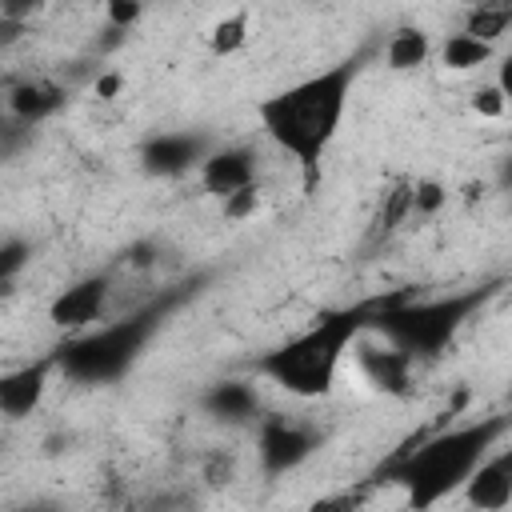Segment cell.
Masks as SVG:
<instances>
[{
	"mask_svg": "<svg viewBox=\"0 0 512 512\" xmlns=\"http://www.w3.org/2000/svg\"><path fill=\"white\" fill-rule=\"evenodd\" d=\"M364 60H368L364 52H352V56L336 60L332 68H320L256 104V120H260L264 136L284 156H292L300 164L308 192L320 184L324 156L344 124V112H348V100H352Z\"/></svg>",
	"mask_w": 512,
	"mask_h": 512,
	"instance_id": "cell-1",
	"label": "cell"
},
{
	"mask_svg": "<svg viewBox=\"0 0 512 512\" xmlns=\"http://www.w3.org/2000/svg\"><path fill=\"white\" fill-rule=\"evenodd\" d=\"M372 308H376V300H352L340 308H324L304 332L260 352L252 360V372L296 400L328 396L336 388V376H340L348 348L356 344L360 332H368Z\"/></svg>",
	"mask_w": 512,
	"mask_h": 512,
	"instance_id": "cell-2",
	"label": "cell"
},
{
	"mask_svg": "<svg viewBox=\"0 0 512 512\" xmlns=\"http://www.w3.org/2000/svg\"><path fill=\"white\" fill-rule=\"evenodd\" d=\"M196 292V284H184V288H172V292H160L156 300L124 312L120 320H108V324H92L84 332H72L64 344H56V372L68 380V384H84V388H104V384H116L124 380L136 360L144 356V348L160 336V328L168 324V316Z\"/></svg>",
	"mask_w": 512,
	"mask_h": 512,
	"instance_id": "cell-3",
	"label": "cell"
},
{
	"mask_svg": "<svg viewBox=\"0 0 512 512\" xmlns=\"http://www.w3.org/2000/svg\"><path fill=\"white\" fill-rule=\"evenodd\" d=\"M508 436V416H480L432 436H420L416 448L392 456L380 476L404 488V500L412 508H432L444 496L460 492V484L472 476V468Z\"/></svg>",
	"mask_w": 512,
	"mask_h": 512,
	"instance_id": "cell-4",
	"label": "cell"
},
{
	"mask_svg": "<svg viewBox=\"0 0 512 512\" xmlns=\"http://www.w3.org/2000/svg\"><path fill=\"white\" fill-rule=\"evenodd\" d=\"M492 296H496V284H480V288H464V292H448V296H428V300L396 292V296L376 300L368 332L384 336L388 344H396L412 360H436L452 348V340L464 332V324Z\"/></svg>",
	"mask_w": 512,
	"mask_h": 512,
	"instance_id": "cell-5",
	"label": "cell"
},
{
	"mask_svg": "<svg viewBox=\"0 0 512 512\" xmlns=\"http://www.w3.org/2000/svg\"><path fill=\"white\" fill-rule=\"evenodd\" d=\"M316 448H320L316 428H308L300 420H288L284 412L256 416V460H260V472L268 480L296 472Z\"/></svg>",
	"mask_w": 512,
	"mask_h": 512,
	"instance_id": "cell-6",
	"label": "cell"
},
{
	"mask_svg": "<svg viewBox=\"0 0 512 512\" xmlns=\"http://www.w3.org/2000/svg\"><path fill=\"white\" fill-rule=\"evenodd\" d=\"M108 304H112V276L108 272H92V276H80V280H72L68 288H60L52 296L48 320L60 332H84V328L104 320Z\"/></svg>",
	"mask_w": 512,
	"mask_h": 512,
	"instance_id": "cell-7",
	"label": "cell"
},
{
	"mask_svg": "<svg viewBox=\"0 0 512 512\" xmlns=\"http://www.w3.org/2000/svg\"><path fill=\"white\" fill-rule=\"evenodd\" d=\"M212 148V136L208 132H192V128H180V132H152L144 144H140V168L148 176H160V180H176L192 168H200V160L208 156Z\"/></svg>",
	"mask_w": 512,
	"mask_h": 512,
	"instance_id": "cell-8",
	"label": "cell"
},
{
	"mask_svg": "<svg viewBox=\"0 0 512 512\" xmlns=\"http://www.w3.org/2000/svg\"><path fill=\"white\" fill-rule=\"evenodd\" d=\"M352 348H356L352 356H356L364 380H368L376 392H384V396H408V392H412V364H416V360H412L408 352H400V348L388 344L384 336H380V340H368V332H360Z\"/></svg>",
	"mask_w": 512,
	"mask_h": 512,
	"instance_id": "cell-9",
	"label": "cell"
},
{
	"mask_svg": "<svg viewBox=\"0 0 512 512\" xmlns=\"http://www.w3.org/2000/svg\"><path fill=\"white\" fill-rule=\"evenodd\" d=\"M56 376V352H44L20 368L0 372V416L4 420H24L44 404V392Z\"/></svg>",
	"mask_w": 512,
	"mask_h": 512,
	"instance_id": "cell-10",
	"label": "cell"
},
{
	"mask_svg": "<svg viewBox=\"0 0 512 512\" xmlns=\"http://www.w3.org/2000/svg\"><path fill=\"white\" fill-rule=\"evenodd\" d=\"M200 188L216 200H224L228 192L244 188V184H256V172H260V156L252 144H224V148H208V156L200 160Z\"/></svg>",
	"mask_w": 512,
	"mask_h": 512,
	"instance_id": "cell-11",
	"label": "cell"
},
{
	"mask_svg": "<svg viewBox=\"0 0 512 512\" xmlns=\"http://www.w3.org/2000/svg\"><path fill=\"white\" fill-rule=\"evenodd\" d=\"M460 492L480 512H504L512 504V448L508 444H496L472 468V476L460 484Z\"/></svg>",
	"mask_w": 512,
	"mask_h": 512,
	"instance_id": "cell-12",
	"label": "cell"
},
{
	"mask_svg": "<svg viewBox=\"0 0 512 512\" xmlns=\"http://www.w3.org/2000/svg\"><path fill=\"white\" fill-rule=\"evenodd\" d=\"M64 100H68V92L56 80H44V76L20 80L8 88V116L28 124V128H40L44 120H52L64 108Z\"/></svg>",
	"mask_w": 512,
	"mask_h": 512,
	"instance_id": "cell-13",
	"label": "cell"
},
{
	"mask_svg": "<svg viewBox=\"0 0 512 512\" xmlns=\"http://www.w3.org/2000/svg\"><path fill=\"white\" fill-rule=\"evenodd\" d=\"M200 408L224 424H248L260 416V392L248 380H216L200 392Z\"/></svg>",
	"mask_w": 512,
	"mask_h": 512,
	"instance_id": "cell-14",
	"label": "cell"
},
{
	"mask_svg": "<svg viewBox=\"0 0 512 512\" xmlns=\"http://www.w3.org/2000/svg\"><path fill=\"white\" fill-rule=\"evenodd\" d=\"M428 56H432V40H428L424 28H412V24L396 28L384 44V64L392 72H412V68L428 64Z\"/></svg>",
	"mask_w": 512,
	"mask_h": 512,
	"instance_id": "cell-15",
	"label": "cell"
},
{
	"mask_svg": "<svg viewBox=\"0 0 512 512\" xmlns=\"http://www.w3.org/2000/svg\"><path fill=\"white\" fill-rule=\"evenodd\" d=\"M492 56H496V44H484L468 32H452L440 44V68H448V72H472V68L488 64Z\"/></svg>",
	"mask_w": 512,
	"mask_h": 512,
	"instance_id": "cell-16",
	"label": "cell"
},
{
	"mask_svg": "<svg viewBox=\"0 0 512 512\" xmlns=\"http://www.w3.org/2000/svg\"><path fill=\"white\" fill-rule=\"evenodd\" d=\"M508 28H512V8L504 0H484V4H472V12H468L460 32H468V36H476L484 44H496Z\"/></svg>",
	"mask_w": 512,
	"mask_h": 512,
	"instance_id": "cell-17",
	"label": "cell"
},
{
	"mask_svg": "<svg viewBox=\"0 0 512 512\" xmlns=\"http://www.w3.org/2000/svg\"><path fill=\"white\" fill-rule=\"evenodd\" d=\"M248 28H252V20H248L244 8L220 16V20L208 28V52L220 56V60H224V56H236V52L248 44Z\"/></svg>",
	"mask_w": 512,
	"mask_h": 512,
	"instance_id": "cell-18",
	"label": "cell"
},
{
	"mask_svg": "<svg viewBox=\"0 0 512 512\" xmlns=\"http://www.w3.org/2000/svg\"><path fill=\"white\" fill-rule=\"evenodd\" d=\"M28 264H32V244H28V240H20V236L0 240V292H4Z\"/></svg>",
	"mask_w": 512,
	"mask_h": 512,
	"instance_id": "cell-19",
	"label": "cell"
},
{
	"mask_svg": "<svg viewBox=\"0 0 512 512\" xmlns=\"http://www.w3.org/2000/svg\"><path fill=\"white\" fill-rule=\"evenodd\" d=\"M256 212H260V184H244V188H236V192H228V196L220 200V216H224L228 224L252 220Z\"/></svg>",
	"mask_w": 512,
	"mask_h": 512,
	"instance_id": "cell-20",
	"label": "cell"
},
{
	"mask_svg": "<svg viewBox=\"0 0 512 512\" xmlns=\"http://www.w3.org/2000/svg\"><path fill=\"white\" fill-rule=\"evenodd\" d=\"M444 204H448V188L436 184V180H416V184L408 188V208H412L416 216H436Z\"/></svg>",
	"mask_w": 512,
	"mask_h": 512,
	"instance_id": "cell-21",
	"label": "cell"
},
{
	"mask_svg": "<svg viewBox=\"0 0 512 512\" xmlns=\"http://www.w3.org/2000/svg\"><path fill=\"white\" fill-rule=\"evenodd\" d=\"M504 108H508V92H504V84H480V88L472 92V112H476V116H484V120H500Z\"/></svg>",
	"mask_w": 512,
	"mask_h": 512,
	"instance_id": "cell-22",
	"label": "cell"
},
{
	"mask_svg": "<svg viewBox=\"0 0 512 512\" xmlns=\"http://www.w3.org/2000/svg\"><path fill=\"white\" fill-rule=\"evenodd\" d=\"M144 16V0H104V20L120 32H132Z\"/></svg>",
	"mask_w": 512,
	"mask_h": 512,
	"instance_id": "cell-23",
	"label": "cell"
},
{
	"mask_svg": "<svg viewBox=\"0 0 512 512\" xmlns=\"http://www.w3.org/2000/svg\"><path fill=\"white\" fill-rule=\"evenodd\" d=\"M32 140V128L28 124H20V120H0V156H16L24 144Z\"/></svg>",
	"mask_w": 512,
	"mask_h": 512,
	"instance_id": "cell-24",
	"label": "cell"
},
{
	"mask_svg": "<svg viewBox=\"0 0 512 512\" xmlns=\"http://www.w3.org/2000/svg\"><path fill=\"white\" fill-rule=\"evenodd\" d=\"M44 4L48 0H0V16H8V20H32V16H40L44 12Z\"/></svg>",
	"mask_w": 512,
	"mask_h": 512,
	"instance_id": "cell-25",
	"label": "cell"
},
{
	"mask_svg": "<svg viewBox=\"0 0 512 512\" xmlns=\"http://www.w3.org/2000/svg\"><path fill=\"white\" fill-rule=\"evenodd\" d=\"M156 256H160V248H156L152 240H136V244H128V252H124L128 268H148V264H156Z\"/></svg>",
	"mask_w": 512,
	"mask_h": 512,
	"instance_id": "cell-26",
	"label": "cell"
},
{
	"mask_svg": "<svg viewBox=\"0 0 512 512\" xmlns=\"http://www.w3.org/2000/svg\"><path fill=\"white\" fill-rule=\"evenodd\" d=\"M120 88H124V72H116V68L100 72V76H96V84H92V92H96L100 100H116V96H120Z\"/></svg>",
	"mask_w": 512,
	"mask_h": 512,
	"instance_id": "cell-27",
	"label": "cell"
},
{
	"mask_svg": "<svg viewBox=\"0 0 512 512\" xmlns=\"http://www.w3.org/2000/svg\"><path fill=\"white\" fill-rule=\"evenodd\" d=\"M24 32H28V24H24V20H8V16H0V48L20 44V40H24Z\"/></svg>",
	"mask_w": 512,
	"mask_h": 512,
	"instance_id": "cell-28",
	"label": "cell"
},
{
	"mask_svg": "<svg viewBox=\"0 0 512 512\" xmlns=\"http://www.w3.org/2000/svg\"><path fill=\"white\" fill-rule=\"evenodd\" d=\"M472 4H484V0H468V8H472Z\"/></svg>",
	"mask_w": 512,
	"mask_h": 512,
	"instance_id": "cell-29",
	"label": "cell"
}]
</instances>
